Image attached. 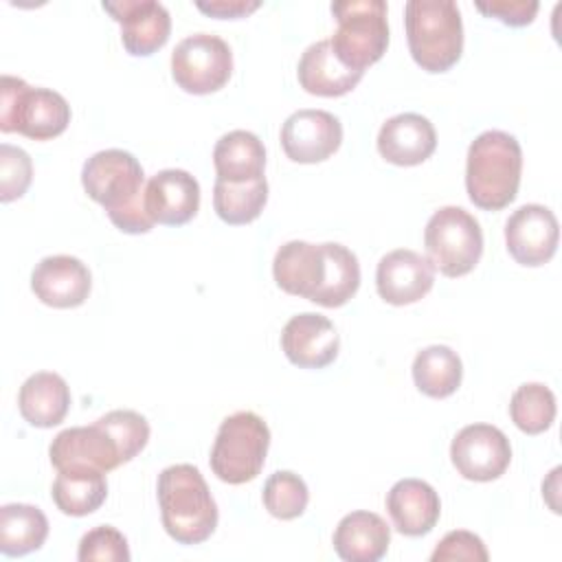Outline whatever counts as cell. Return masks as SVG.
Returning <instances> with one entry per match:
<instances>
[{
	"label": "cell",
	"instance_id": "cell-9",
	"mask_svg": "<svg viewBox=\"0 0 562 562\" xmlns=\"http://www.w3.org/2000/svg\"><path fill=\"white\" fill-rule=\"evenodd\" d=\"M428 261L446 277L468 274L483 255V231L461 206L437 209L424 228Z\"/></svg>",
	"mask_w": 562,
	"mask_h": 562
},
{
	"label": "cell",
	"instance_id": "cell-22",
	"mask_svg": "<svg viewBox=\"0 0 562 562\" xmlns=\"http://www.w3.org/2000/svg\"><path fill=\"white\" fill-rule=\"evenodd\" d=\"M296 75L301 88L310 94L342 97L360 83L364 72L345 66L334 53L329 40H318L303 50Z\"/></svg>",
	"mask_w": 562,
	"mask_h": 562
},
{
	"label": "cell",
	"instance_id": "cell-35",
	"mask_svg": "<svg viewBox=\"0 0 562 562\" xmlns=\"http://www.w3.org/2000/svg\"><path fill=\"white\" fill-rule=\"evenodd\" d=\"M432 562H450V560H472V562H485L487 560V549L483 540L465 529H457L446 533L435 551L430 553Z\"/></svg>",
	"mask_w": 562,
	"mask_h": 562
},
{
	"label": "cell",
	"instance_id": "cell-1",
	"mask_svg": "<svg viewBox=\"0 0 562 562\" xmlns=\"http://www.w3.org/2000/svg\"><path fill=\"white\" fill-rule=\"evenodd\" d=\"M277 285L323 307L345 305L360 288L358 257L342 244L285 241L272 259Z\"/></svg>",
	"mask_w": 562,
	"mask_h": 562
},
{
	"label": "cell",
	"instance_id": "cell-7",
	"mask_svg": "<svg viewBox=\"0 0 562 562\" xmlns=\"http://www.w3.org/2000/svg\"><path fill=\"white\" fill-rule=\"evenodd\" d=\"M268 446V424L252 411H237L220 424L209 465L220 481L241 485L257 479L266 463Z\"/></svg>",
	"mask_w": 562,
	"mask_h": 562
},
{
	"label": "cell",
	"instance_id": "cell-27",
	"mask_svg": "<svg viewBox=\"0 0 562 562\" xmlns=\"http://www.w3.org/2000/svg\"><path fill=\"white\" fill-rule=\"evenodd\" d=\"M48 536V518L35 505L9 503L0 507V551L9 558L37 551Z\"/></svg>",
	"mask_w": 562,
	"mask_h": 562
},
{
	"label": "cell",
	"instance_id": "cell-6",
	"mask_svg": "<svg viewBox=\"0 0 562 562\" xmlns=\"http://www.w3.org/2000/svg\"><path fill=\"white\" fill-rule=\"evenodd\" d=\"M70 123L68 101L50 88H31L24 79L2 75L0 130L18 132L33 140L59 136Z\"/></svg>",
	"mask_w": 562,
	"mask_h": 562
},
{
	"label": "cell",
	"instance_id": "cell-34",
	"mask_svg": "<svg viewBox=\"0 0 562 562\" xmlns=\"http://www.w3.org/2000/svg\"><path fill=\"white\" fill-rule=\"evenodd\" d=\"M33 178V162L22 147L0 145V200L11 202L22 198Z\"/></svg>",
	"mask_w": 562,
	"mask_h": 562
},
{
	"label": "cell",
	"instance_id": "cell-28",
	"mask_svg": "<svg viewBox=\"0 0 562 562\" xmlns=\"http://www.w3.org/2000/svg\"><path fill=\"white\" fill-rule=\"evenodd\" d=\"M461 378V358L448 345L424 347L413 360V382L428 397L441 400L452 395L459 389Z\"/></svg>",
	"mask_w": 562,
	"mask_h": 562
},
{
	"label": "cell",
	"instance_id": "cell-10",
	"mask_svg": "<svg viewBox=\"0 0 562 562\" xmlns=\"http://www.w3.org/2000/svg\"><path fill=\"white\" fill-rule=\"evenodd\" d=\"M233 72L231 46L211 33L180 40L171 53V77L189 94H211L226 86Z\"/></svg>",
	"mask_w": 562,
	"mask_h": 562
},
{
	"label": "cell",
	"instance_id": "cell-2",
	"mask_svg": "<svg viewBox=\"0 0 562 562\" xmlns=\"http://www.w3.org/2000/svg\"><path fill=\"white\" fill-rule=\"evenodd\" d=\"M81 184L108 211L119 231L140 235L154 228V220L145 211V173L134 154L125 149L92 154L83 162Z\"/></svg>",
	"mask_w": 562,
	"mask_h": 562
},
{
	"label": "cell",
	"instance_id": "cell-3",
	"mask_svg": "<svg viewBox=\"0 0 562 562\" xmlns=\"http://www.w3.org/2000/svg\"><path fill=\"white\" fill-rule=\"evenodd\" d=\"M165 531L180 544H200L217 527V505L202 472L191 463H176L156 483Z\"/></svg>",
	"mask_w": 562,
	"mask_h": 562
},
{
	"label": "cell",
	"instance_id": "cell-11",
	"mask_svg": "<svg viewBox=\"0 0 562 562\" xmlns=\"http://www.w3.org/2000/svg\"><path fill=\"white\" fill-rule=\"evenodd\" d=\"M450 459L463 479L487 483L509 468L512 446L501 428L492 424H470L454 435Z\"/></svg>",
	"mask_w": 562,
	"mask_h": 562
},
{
	"label": "cell",
	"instance_id": "cell-5",
	"mask_svg": "<svg viewBox=\"0 0 562 562\" xmlns=\"http://www.w3.org/2000/svg\"><path fill=\"white\" fill-rule=\"evenodd\" d=\"M408 50L426 72L450 70L463 53V22L452 0H408L404 4Z\"/></svg>",
	"mask_w": 562,
	"mask_h": 562
},
{
	"label": "cell",
	"instance_id": "cell-25",
	"mask_svg": "<svg viewBox=\"0 0 562 562\" xmlns=\"http://www.w3.org/2000/svg\"><path fill=\"white\" fill-rule=\"evenodd\" d=\"M215 180L224 182H250L263 176L266 149L257 134L248 130H233L224 134L213 147Z\"/></svg>",
	"mask_w": 562,
	"mask_h": 562
},
{
	"label": "cell",
	"instance_id": "cell-19",
	"mask_svg": "<svg viewBox=\"0 0 562 562\" xmlns=\"http://www.w3.org/2000/svg\"><path fill=\"white\" fill-rule=\"evenodd\" d=\"M200 209V184L184 169H162L145 184V211L154 224L182 226Z\"/></svg>",
	"mask_w": 562,
	"mask_h": 562
},
{
	"label": "cell",
	"instance_id": "cell-17",
	"mask_svg": "<svg viewBox=\"0 0 562 562\" xmlns=\"http://www.w3.org/2000/svg\"><path fill=\"white\" fill-rule=\"evenodd\" d=\"M340 338L334 323L316 312L292 316L281 331L285 358L301 369H323L338 356Z\"/></svg>",
	"mask_w": 562,
	"mask_h": 562
},
{
	"label": "cell",
	"instance_id": "cell-14",
	"mask_svg": "<svg viewBox=\"0 0 562 562\" xmlns=\"http://www.w3.org/2000/svg\"><path fill=\"white\" fill-rule=\"evenodd\" d=\"M48 457H50V463L57 468V472L72 470V468L110 472L123 465L121 452L112 435L99 422L57 432L55 439L50 441Z\"/></svg>",
	"mask_w": 562,
	"mask_h": 562
},
{
	"label": "cell",
	"instance_id": "cell-18",
	"mask_svg": "<svg viewBox=\"0 0 562 562\" xmlns=\"http://www.w3.org/2000/svg\"><path fill=\"white\" fill-rule=\"evenodd\" d=\"M92 288L88 266L70 255L44 257L31 274V290L35 296L50 307H77L81 305Z\"/></svg>",
	"mask_w": 562,
	"mask_h": 562
},
{
	"label": "cell",
	"instance_id": "cell-13",
	"mask_svg": "<svg viewBox=\"0 0 562 562\" xmlns=\"http://www.w3.org/2000/svg\"><path fill=\"white\" fill-rule=\"evenodd\" d=\"M342 143V125L327 110H296L281 127V147L294 162L327 160Z\"/></svg>",
	"mask_w": 562,
	"mask_h": 562
},
{
	"label": "cell",
	"instance_id": "cell-36",
	"mask_svg": "<svg viewBox=\"0 0 562 562\" xmlns=\"http://www.w3.org/2000/svg\"><path fill=\"white\" fill-rule=\"evenodd\" d=\"M476 9L483 15L496 18L507 26H527L533 22L540 4L536 0H490L476 2Z\"/></svg>",
	"mask_w": 562,
	"mask_h": 562
},
{
	"label": "cell",
	"instance_id": "cell-32",
	"mask_svg": "<svg viewBox=\"0 0 562 562\" xmlns=\"http://www.w3.org/2000/svg\"><path fill=\"white\" fill-rule=\"evenodd\" d=\"M114 439L123 463L132 461L149 441L147 419L130 408H116L97 419Z\"/></svg>",
	"mask_w": 562,
	"mask_h": 562
},
{
	"label": "cell",
	"instance_id": "cell-8",
	"mask_svg": "<svg viewBox=\"0 0 562 562\" xmlns=\"http://www.w3.org/2000/svg\"><path fill=\"white\" fill-rule=\"evenodd\" d=\"M331 13L338 22L329 37L338 59L364 72L375 64L389 46V22L384 0H338L331 2Z\"/></svg>",
	"mask_w": 562,
	"mask_h": 562
},
{
	"label": "cell",
	"instance_id": "cell-30",
	"mask_svg": "<svg viewBox=\"0 0 562 562\" xmlns=\"http://www.w3.org/2000/svg\"><path fill=\"white\" fill-rule=\"evenodd\" d=\"M509 417L518 430L540 435L555 419V395L542 382L520 384L509 400Z\"/></svg>",
	"mask_w": 562,
	"mask_h": 562
},
{
	"label": "cell",
	"instance_id": "cell-4",
	"mask_svg": "<svg viewBox=\"0 0 562 562\" xmlns=\"http://www.w3.org/2000/svg\"><path fill=\"white\" fill-rule=\"evenodd\" d=\"M522 173V149L503 130L479 134L468 147L465 191L474 206L501 211L514 202Z\"/></svg>",
	"mask_w": 562,
	"mask_h": 562
},
{
	"label": "cell",
	"instance_id": "cell-16",
	"mask_svg": "<svg viewBox=\"0 0 562 562\" xmlns=\"http://www.w3.org/2000/svg\"><path fill=\"white\" fill-rule=\"evenodd\" d=\"M435 283V266L428 257L397 248L378 261L375 288L378 294L391 305H411L424 299Z\"/></svg>",
	"mask_w": 562,
	"mask_h": 562
},
{
	"label": "cell",
	"instance_id": "cell-21",
	"mask_svg": "<svg viewBox=\"0 0 562 562\" xmlns=\"http://www.w3.org/2000/svg\"><path fill=\"white\" fill-rule=\"evenodd\" d=\"M386 509L393 527L408 538L432 531L441 514V501L435 487L422 479H400L386 494Z\"/></svg>",
	"mask_w": 562,
	"mask_h": 562
},
{
	"label": "cell",
	"instance_id": "cell-12",
	"mask_svg": "<svg viewBox=\"0 0 562 562\" xmlns=\"http://www.w3.org/2000/svg\"><path fill=\"white\" fill-rule=\"evenodd\" d=\"M560 226L551 209L522 204L505 222V244L520 266H544L558 250Z\"/></svg>",
	"mask_w": 562,
	"mask_h": 562
},
{
	"label": "cell",
	"instance_id": "cell-24",
	"mask_svg": "<svg viewBox=\"0 0 562 562\" xmlns=\"http://www.w3.org/2000/svg\"><path fill=\"white\" fill-rule=\"evenodd\" d=\"M18 408L31 426L53 428L70 408V389L59 373L37 371L20 386Z\"/></svg>",
	"mask_w": 562,
	"mask_h": 562
},
{
	"label": "cell",
	"instance_id": "cell-23",
	"mask_svg": "<svg viewBox=\"0 0 562 562\" xmlns=\"http://www.w3.org/2000/svg\"><path fill=\"white\" fill-rule=\"evenodd\" d=\"M331 542L345 562H378L389 549L391 529L382 516L358 509L340 518Z\"/></svg>",
	"mask_w": 562,
	"mask_h": 562
},
{
	"label": "cell",
	"instance_id": "cell-33",
	"mask_svg": "<svg viewBox=\"0 0 562 562\" xmlns=\"http://www.w3.org/2000/svg\"><path fill=\"white\" fill-rule=\"evenodd\" d=\"M130 547L125 536L112 525H99L83 533L77 549V560L81 562H130Z\"/></svg>",
	"mask_w": 562,
	"mask_h": 562
},
{
	"label": "cell",
	"instance_id": "cell-20",
	"mask_svg": "<svg viewBox=\"0 0 562 562\" xmlns=\"http://www.w3.org/2000/svg\"><path fill=\"white\" fill-rule=\"evenodd\" d=\"M437 132L432 123L417 112H402L386 119L378 132V151L384 160L413 167L432 156Z\"/></svg>",
	"mask_w": 562,
	"mask_h": 562
},
{
	"label": "cell",
	"instance_id": "cell-37",
	"mask_svg": "<svg viewBox=\"0 0 562 562\" xmlns=\"http://www.w3.org/2000/svg\"><path fill=\"white\" fill-rule=\"evenodd\" d=\"M195 7L211 18L237 20L259 9V0H195Z\"/></svg>",
	"mask_w": 562,
	"mask_h": 562
},
{
	"label": "cell",
	"instance_id": "cell-31",
	"mask_svg": "<svg viewBox=\"0 0 562 562\" xmlns=\"http://www.w3.org/2000/svg\"><path fill=\"white\" fill-rule=\"evenodd\" d=\"M307 501L310 490L305 481L290 470H279L263 483V505L279 520L299 518L305 512Z\"/></svg>",
	"mask_w": 562,
	"mask_h": 562
},
{
	"label": "cell",
	"instance_id": "cell-26",
	"mask_svg": "<svg viewBox=\"0 0 562 562\" xmlns=\"http://www.w3.org/2000/svg\"><path fill=\"white\" fill-rule=\"evenodd\" d=\"M53 503L66 516H88L108 498L105 472L90 468L61 470L50 490Z\"/></svg>",
	"mask_w": 562,
	"mask_h": 562
},
{
	"label": "cell",
	"instance_id": "cell-29",
	"mask_svg": "<svg viewBox=\"0 0 562 562\" xmlns=\"http://www.w3.org/2000/svg\"><path fill=\"white\" fill-rule=\"evenodd\" d=\"M266 202H268L266 176L250 182H239V184L215 180L213 209L217 217L231 226H239L257 220Z\"/></svg>",
	"mask_w": 562,
	"mask_h": 562
},
{
	"label": "cell",
	"instance_id": "cell-15",
	"mask_svg": "<svg viewBox=\"0 0 562 562\" xmlns=\"http://www.w3.org/2000/svg\"><path fill=\"white\" fill-rule=\"evenodd\" d=\"M103 9L121 24V42L134 57H147L169 40L171 18L156 0H116Z\"/></svg>",
	"mask_w": 562,
	"mask_h": 562
}]
</instances>
